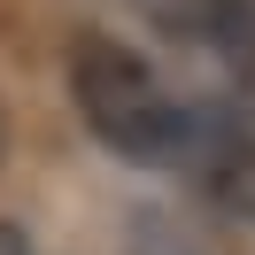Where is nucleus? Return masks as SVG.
<instances>
[{
	"mask_svg": "<svg viewBox=\"0 0 255 255\" xmlns=\"http://www.w3.org/2000/svg\"><path fill=\"white\" fill-rule=\"evenodd\" d=\"M70 101H78L85 131L101 147H116L124 162H147V170H170L178 139L193 124V101H178L155 78V62L131 54L109 31H78L70 39Z\"/></svg>",
	"mask_w": 255,
	"mask_h": 255,
	"instance_id": "obj_1",
	"label": "nucleus"
},
{
	"mask_svg": "<svg viewBox=\"0 0 255 255\" xmlns=\"http://www.w3.org/2000/svg\"><path fill=\"white\" fill-rule=\"evenodd\" d=\"M170 170L186 178L217 217H232V224L255 232V131L248 124H232V116H217V109L193 101V124H186V139H178Z\"/></svg>",
	"mask_w": 255,
	"mask_h": 255,
	"instance_id": "obj_2",
	"label": "nucleus"
},
{
	"mask_svg": "<svg viewBox=\"0 0 255 255\" xmlns=\"http://www.w3.org/2000/svg\"><path fill=\"white\" fill-rule=\"evenodd\" d=\"M209 78H217V93H209L201 109H217V116H232V124L255 131V39H240V47L209 54Z\"/></svg>",
	"mask_w": 255,
	"mask_h": 255,
	"instance_id": "obj_3",
	"label": "nucleus"
},
{
	"mask_svg": "<svg viewBox=\"0 0 255 255\" xmlns=\"http://www.w3.org/2000/svg\"><path fill=\"white\" fill-rule=\"evenodd\" d=\"M0 255H31V232H23V224H8V217H0Z\"/></svg>",
	"mask_w": 255,
	"mask_h": 255,
	"instance_id": "obj_4",
	"label": "nucleus"
}]
</instances>
